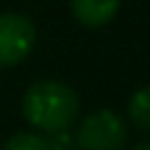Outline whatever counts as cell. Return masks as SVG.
<instances>
[{
    "instance_id": "6da1fadb",
    "label": "cell",
    "mask_w": 150,
    "mask_h": 150,
    "mask_svg": "<svg viewBox=\"0 0 150 150\" xmlns=\"http://www.w3.org/2000/svg\"><path fill=\"white\" fill-rule=\"evenodd\" d=\"M21 113L37 132L58 134V132H66L76 121L79 95L63 82L42 79V82H34L24 92Z\"/></svg>"
},
{
    "instance_id": "7a4b0ae2",
    "label": "cell",
    "mask_w": 150,
    "mask_h": 150,
    "mask_svg": "<svg viewBox=\"0 0 150 150\" xmlns=\"http://www.w3.org/2000/svg\"><path fill=\"white\" fill-rule=\"evenodd\" d=\"M127 140V121L108 108L84 116L74 132V145L79 150H124Z\"/></svg>"
},
{
    "instance_id": "3957f363",
    "label": "cell",
    "mask_w": 150,
    "mask_h": 150,
    "mask_svg": "<svg viewBox=\"0 0 150 150\" xmlns=\"http://www.w3.org/2000/svg\"><path fill=\"white\" fill-rule=\"evenodd\" d=\"M37 42V29L24 13H0V69L18 66L29 58Z\"/></svg>"
},
{
    "instance_id": "277c9868",
    "label": "cell",
    "mask_w": 150,
    "mask_h": 150,
    "mask_svg": "<svg viewBox=\"0 0 150 150\" xmlns=\"http://www.w3.org/2000/svg\"><path fill=\"white\" fill-rule=\"evenodd\" d=\"M119 5L121 0H71V13L82 26L98 29L116 16Z\"/></svg>"
},
{
    "instance_id": "5b68a950",
    "label": "cell",
    "mask_w": 150,
    "mask_h": 150,
    "mask_svg": "<svg viewBox=\"0 0 150 150\" xmlns=\"http://www.w3.org/2000/svg\"><path fill=\"white\" fill-rule=\"evenodd\" d=\"M129 121L140 132H150V87H140L129 98Z\"/></svg>"
},
{
    "instance_id": "8992f818",
    "label": "cell",
    "mask_w": 150,
    "mask_h": 150,
    "mask_svg": "<svg viewBox=\"0 0 150 150\" xmlns=\"http://www.w3.org/2000/svg\"><path fill=\"white\" fill-rule=\"evenodd\" d=\"M3 150H53L50 148V140H45L42 134H34V132H18L13 134Z\"/></svg>"
},
{
    "instance_id": "52a82bcc",
    "label": "cell",
    "mask_w": 150,
    "mask_h": 150,
    "mask_svg": "<svg viewBox=\"0 0 150 150\" xmlns=\"http://www.w3.org/2000/svg\"><path fill=\"white\" fill-rule=\"evenodd\" d=\"M132 150H150V142H140V145H134Z\"/></svg>"
}]
</instances>
